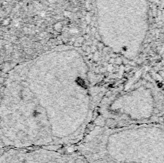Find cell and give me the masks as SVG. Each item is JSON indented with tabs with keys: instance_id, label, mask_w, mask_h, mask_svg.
<instances>
[{
	"instance_id": "cell-3",
	"label": "cell",
	"mask_w": 164,
	"mask_h": 163,
	"mask_svg": "<svg viewBox=\"0 0 164 163\" xmlns=\"http://www.w3.org/2000/svg\"><path fill=\"white\" fill-rule=\"evenodd\" d=\"M162 109L160 91L147 74L140 73L110 91L102 100L103 124L129 126L154 123Z\"/></svg>"
},
{
	"instance_id": "cell-1",
	"label": "cell",
	"mask_w": 164,
	"mask_h": 163,
	"mask_svg": "<svg viewBox=\"0 0 164 163\" xmlns=\"http://www.w3.org/2000/svg\"><path fill=\"white\" fill-rule=\"evenodd\" d=\"M94 113L90 66L79 48L51 47L17 65L4 81L2 144L59 146L83 139Z\"/></svg>"
},
{
	"instance_id": "cell-2",
	"label": "cell",
	"mask_w": 164,
	"mask_h": 163,
	"mask_svg": "<svg viewBox=\"0 0 164 163\" xmlns=\"http://www.w3.org/2000/svg\"><path fill=\"white\" fill-rule=\"evenodd\" d=\"M97 31L111 51L134 59L149 30L147 0H94Z\"/></svg>"
}]
</instances>
